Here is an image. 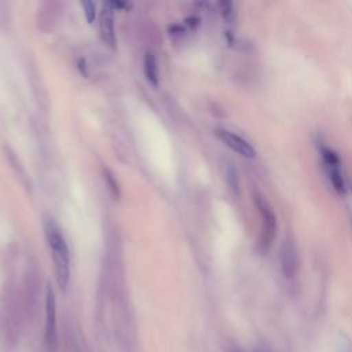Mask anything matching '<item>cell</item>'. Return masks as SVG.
I'll return each mask as SVG.
<instances>
[{
  "label": "cell",
  "mask_w": 352,
  "mask_h": 352,
  "mask_svg": "<svg viewBox=\"0 0 352 352\" xmlns=\"http://www.w3.org/2000/svg\"><path fill=\"white\" fill-rule=\"evenodd\" d=\"M44 234L51 249L55 278L60 289H66L70 279V253L59 226L51 219L44 220Z\"/></svg>",
  "instance_id": "6da1fadb"
},
{
  "label": "cell",
  "mask_w": 352,
  "mask_h": 352,
  "mask_svg": "<svg viewBox=\"0 0 352 352\" xmlns=\"http://www.w3.org/2000/svg\"><path fill=\"white\" fill-rule=\"evenodd\" d=\"M45 324H44V340L45 345L51 352L56 351L58 346V324H56V298L51 285L45 289Z\"/></svg>",
  "instance_id": "7a4b0ae2"
},
{
  "label": "cell",
  "mask_w": 352,
  "mask_h": 352,
  "mask_svg": "<svg viewBox=\"0 0 352 352\" xmlns=\"http://www.w3.org/2000/svg\"><path fill=\"white\" fill-rule=\"evenodd\" d=\"M216 136L227 146L230 147L232 151H235L236 154L245 157V158H254L256 155V150L253 148V146L243 139L242 136L234 133L232 131L224 129V128H217L216 129Z\"/></svg>",
  "instance_id": "3957f363"
},
{
  "label": "cell",
  "mask_w": 352,
  "mask_h": 352,
  "mask_svg": "<svg viewBox=\"0 0 352 352\" xmlns=\"http://www.w3.org/2000/svg\"><path fill=\"white\" fill-rule=\"evenodd\" d=\"M99 34L107 47L116 48L117 40H116V32H114L113 8L107 4L103 6L99 15Z\"/></svg>",
  "instance_id": "277c9868"
},
{
  "label": "cell",
  "mask_w": 352,
  "mask_h": 352,
  "mask_svg": "<svg viewBox=\"0 0 352 352\" xmlns=\"http://www.w3.org/2000/svg\"><path fill=\"white\" fill-rule=\"evenodd\" d=\"M143 72H144V76L147 78V81L150 84H153L154 87L158 85V81H160V73H158V63H157V59L155 56L151 54V52H147L144 55V59H143Z\"/></svg>",
  "instance_id": "5b68a950"
},
{
  "label": "cell",
  "mask_w": 352,
  "mask_h": 352,
  "mask_svg": "<svg viewBox=\"0 0 352 352\" xmlns=\"http://www.w3.org/2000/svg\"><path fill=\"white\" fill-rule=\"evenodd\" d=\"M282 264H283V270H285V274H292L293 270H294V264H296V260H294V250L293 248L289 245V243H285L283 245V250H282Z\"/></svg>",
  "instance_id": "8992f818"
},
{
  "label": "cell",
  "mask_w": 352,
  "mask_h": 352,
  "mask_svg": "<svg viewBox=\"0 0 352 352\" xmlns=\"http://www.w3.org/2000/svg\"><path fill=\"white\" fill-rule=\"evenodd\" d=\"M103 177H104V182H106L109 190L111 191V194L116 198H118L120 197V186H118L116 176L113 175V172L109 168H103Z\"/></svg>",
  "instance_id": "52a82bcc"
},
{
  "label": "cell",
  "mask_w": 352,
  "mask_h": 352,
  "mask_svg": "<svg viewBox=\"0 0 352 352\" xmlns=\"http://www.w3.org/2000/svg\"><path fill=\"white\" fill-rule=\"evenodd\" d=\"M81 7L84 8V14H85V18H87L88 23H92L95 21V16H96L95 3L89 1V0H85V1H81Z\"/></svg>",
  "instance_id": "ba28073f"
}]
</instances>
